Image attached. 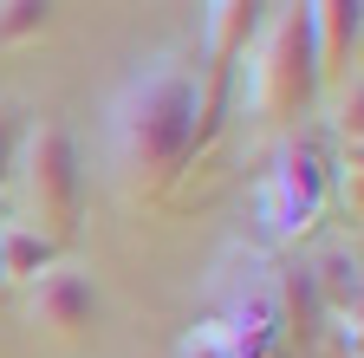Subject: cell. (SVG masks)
Listing matches in <instances>:
<instances>
[{
    "instance_id": "7c38bea8",
    "label": "cell",
    "mask_w": 364,
    "mask_h": 358,
    "mask_svg": "<svg viewBox=\"0 0 364 358\" xmlns=\"http://www.w3.org/2000/svg\"><path fill=\"white\" fill-rule=\"evenodd\" d=\"M14 150H20V124L7 117V105H0V189H7V176H14Z\"/></svg>"
},
{
    "instance_id": "277c9868",
    "label": "cell",
    "mask_w": 364,
    "mask_h": 358,
    "mask_svg": "<svg viewBox=\"0 0 364 358\" xmlns=\"http://www.w3.org/2000/svg\"><path fill=\"white\" fill-rule=\"evenodd\" d=\"M254 209L273 235H306L318 209H326V157H318V144H306V137L280 144V157L267 163L260 189H254Z\"/></svg>"
},
{
    "instance_id": "52a82bcc",
    "label": "cell",
    "mask_w": 364,
    "mask_h": 358,
    "mask_svg": "<svg viewBox=\"0 0 364 358\" xmlns=\"http://www.w3.org/2000/svg\"><path fill=\"white\" fill-rule=\"evenodd\" d=\"M254 7L260 0H208V33H202V53H208V72H228L247 46V26H254Z\"/></svg>"
},
{
    "instance_id": "30bf717a",
    "label": "cell",
    "mask_w": 364,
    "mask_h": 358,
    "mask_svg": "<svg viewBox=\"0 0 364 358\" xmlns=\"http://www.w3.org/2000/svg\"><path fill=\"white\" fill-rule=\"evenodd\" d=\"M318 274H326V293L338 312H358V254H326Z\"/></svg>"
},
{
    "instance_id": "6da1fadb",
    "label": "cell",
    "mask_w": 364,
    "mask_h": 358,
    "mask_svg": "<svg viewBox=\"0 0 364 358\" xmlns=\"http://www.w3.org/2000/svg\"><path fill=\"white\" fill-rule=\"evenodd\" d=\"M208 117V72L189 53H150L124 72L105 111V150L124 196H163L189 150L202 144Z\"/></svg>"
},
{
    "instance_id": "4fadbf2b",
    "label": "cell",
    "mask_w": 364,
    "mask_h": 358,
    "mask_svg": "<svg viewBox=\"0 0 364 358\" xmlns=\"http://www.w3.org/2000/svg\"><path fill=\"white\" fill-rule=\"evenodd\" d=\"M0 287H7V274H0Z\"/></svg>"
},
{
    "instance_id": "9c48e42d",
    "label": "cell",
    "mask_w": 364,
    "mask_h": 358,
    "mask_svg": "<svg viewBox=\"0 0 364 358\" xmlns=\"http://www.w3.org/2000/svg\"><path fill=\"white\" fill-rule=\"evenodd\" d=\"M46 26H53V0H0V46L39 39Z\"/></svg>"
},
{
    "instance_id": "8fae6325",
    "label": "cell",
    "mask_w": 364,
    "mask_h": 358,
    "mask_svg": "<svg viewBox=\"0 0 364 358\" xmlns=\"http://www.w3.org/2000/svg\"><path fill=\"white\" fill-rule=\"evenodd\" d=\"M176 358H235V345H228V332L208 320V326H189V332H182Z\"/></svg>"
},
{
    "instance_id": "3957f363",
    "label": "cell",
    "mask_w": 364,
    "mask_h": 358,
    "mask_svg": "<svg viewBox=\"0 0 364 358\" xmlns=\"http://www.w3.org/2000/svg\"><path fill=\"white\" fill-rule=\"evenodd\" d=\"M318 92H326V72H318L306 0H273L267 26L254 33V46H247V85H241V98L267 124H293L299 111H312Z\"/></svg>"
},
{
    "instance_id": "ba28073f",
    "label": "cell",
    "mask_w": 364,
    "mask_h": 358,
    "mask_svg": "<svg viewBox=\"0 0 364 358\" xmlns=\"http://www.w3.org/2000/svg\"><path fill=\"white\" fill-rule=\"evenodd\" d=\"M53 260H59V241L53 235L26 228V221H0V274H7V287H26Z\"/></svg>"
},
{
    "instance_id": "5b68a950",
    "label": "cell",
    "mask_w": 364,
    "mask_h": 358,
    "mask_svg": "<svg viewBox=\"0 0 364 358\" xmlns=\"http://www.w3.org/2000/svg\"><path fill=\"white\" fill-rule=\"evenodd\" d=\"M98 274H91L85 260H53L46 274L26 280V326L46 332L53 345H78L91 339V326H98Z\"/></svg>"
},
{
    "instance_id": "8992f818",
    "label": "cell",
    "mask_w": 364,
    "mask_h": 358,
    "mask_svg": "<svg viewBox=\"0 0 364 358\" xmlns=\"http://www.w3.org/2000/svg\"><path fill=\"white\" fill-rule=\"evenodd\" d=\"M358 7L364 0H306V20H312V46H318V72L326 85L358 72Z\"/></svg>"
},
{
    "instance_id": "7a4b0ae2",
    "label": "cell",
    "mask_w": 364,
    "mask_h": 358,
    "mask_svg": "<svg viewBox=\"0 0 364 358\" xmlns=\"http://www.w3.org/2000/svg\"><path fill=\"white\" fill-rule=\"evenodd\" d=\"M14 196H20V215L26 228L53 235L59 248L72 241V228L85 221V157H78V137L65 117H33L20 124V150H14Z\"/></svg>"
}]
</instances>
